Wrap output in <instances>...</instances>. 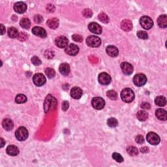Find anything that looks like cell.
Listing matches in <instances>:
<instances>
[{"label": "cell", "mask_w": 167, "mask_h": 167, "mask_svg": "<svg viewBox=\"0 0 167 167\" xmlns=\"http://www.w3.org/2000/svg\"><path fill=\"white\" fill-rule=\"evenodd\" d=\"M121 98L124 102L131 103L135 99V93L130 88H125L121 91Z\"/></svg>", "instance_id": "cell-1"}, {"label": "cell", "mask_w": 167, "mask_h": 167, "mask_svg": "<svg viewBox=\"0 0 167 167\" xmlns=\"http://www.w3.org/2000/svg\"><path fill=\"white\" fill-rule=\"evenodd\" d=\"M15 136L19 141H24L28 137V131L26 127H20L16 131Z\"/></svg>", "instance_id": "cell-2"}, {"label": "cell", "mask_w": 167, "mask_h": 167, "mask_svg": "<svg viewBox=\"0 0 167 167\" xmlns=\"http://www.w3.org/2000/svg\"><path fill=\"white\" fill-rule=\"evenodd\" d=\"M140 24L141 26L145 29H150L153 26V22L150 17L144 16L140 19Z\"/></svg>", "instance_id": "cell-3"}, {"label": "cell", "mask_w": 167, "mask_h": 167, "mask_svg": "<svg viewBox=\"0 0 167 167\" xmlns=\"http://www.w3.org/2000/svg\"><path fill=\"white\" fill-rule=\"evenodd\" d=\"M86 43L90 47L97 48L101 44V40L99 37L91 35L86 39Z\"/></svg>", "instance_id": "cell-4"}, {"label": "cell", "mask_w": 167, "mask_h": 167, "mask_svg": "<svg viewBox=\"0 0 167 167\" xmlns=\"http://www.w3.org/2000/svg\"><path fill=\"white\" fill-rule=\"evenodd\" d=\"M146 82H147V78L144 74H141V73L136 75L133 78V82L135 85L138 87L145 85Z\"/></svg>", "instance_id": "cell-5"}, {"label": "cell", "mask_w": 167, "mask_h": 167, "mask_svg": "<svg viewBox=\"0 0 167 167\" xmlns=\"http://www.w3.org/2000/svg\"><path fill=\"white\" fill-rule=\"evenodd\" d=\"M92 107L96 110L103 109L105 105V101L101 97H94L92 101Z\"/></svg>", "instance_id": "cell-6"}, {"label": "cell", "mask_w": 167, "mask_h": 167, "mask_svg": "<svg viewBox=\"0 0 167 167\" xmlns=\"http://www.w3.org/2000/svg\"><path fill=\"white\" fill-rule=\"evenodd\" d=\"M33 81L37 86H42L46 82V78L41 73H37L33 77Z\"/></svg>", "instance_id": "cell-7"}, {"label": "cell", "mask_w": 167, "mask_h": 167, "mask_svg": "<svg viewBox=\"0 0 167 167\" xmlns=\"http://www.w3.org/2000/svg\"><path fill=\"white\" fill-rule=\"evenodd\" d=\"M146 140L151 145H157L160 142V138L156 133L150 132L146 136Z\"/></svg>", "instance_id": "cell-8"}, {"label": "cell", "mask_w": 167, "mask_h": 167, "mask_svg": "<svg viewBox=\"0 0 167 167\" xmlns=\"http://www.w3.org/2000/svg\"><path fill=\"white\" fill-rule=\"evenodd\" d=\"M68 42H69V40H68L67 38L65 36L58 37L55 39V45H56L57 47L60 48V49L67 47L68 45Z\"/></svg>", "instance_id": "cell-9"}, {"label": "cell", "mask_w": 167, "mask_h": 167, "mask_svg": "<svg viewBox=\"0 0 167 167\" xmlns=\"http://www.w3.org/2000/svg\"><path fill=\"white\" fill-rule=\"evenodd\" d=\"M99 82L102 85H108L111 82L110 76L107 73H101L98 77Z\"/></svg>", "instance_id": "cell-10"}, {"label": "cell", "mask_w": 167, "mask_h": 167, "mask_svg": "<svg viewBox=\"0 0 167 167\" xmlns=\"http://www.w3.org/2000/svg\"><path fill=\"white\" fill-rule=\"evenodd\" d=\"M65 51L66 54L70 55H76L79 52V48L75 44H70L66 47Z\"/></svg>", "instance_id": "cell-11"}, {"label": "cell", "mask_w": 167, "mask_h": 167, "mask_svg": "<svg viewBox=\"0 0 167 167\" xmlns=\"http://www.w3.org/2000/svg\"><path fill=\"white\" fill-rule=\"evenodd\" d=\"M121 68L123 73L126 75H130L133 72V65L127 62H123L121 64Z\"/></svg>", "instance_id": "cell-12"}, {"label": "cell", "mask_w": 167, "mask_h": 167, "mask_svg": "<svg viewBox=\"0 0 167 167\" xmlns=\"http://www.w3.org/2000/svg\"><path fill=\"white\" fill-rule=\"evenodd\" d=\"M88 29L91 32L95 34H101L102 33V27L99 24L95 22H92L88 25Z\"/></svg>", "instance_id": "cell-13"}, {"label": "cell", "mask_w": 167, "mask_h": 167, "mask_svg": "<svg viewBox=\"0 0 167 167\" xmlns=\"http://www.w3.org/2000/svg\"><path fill=\"white\" fill-rule=\"evenodd\" d=\"M54 101H56L55 98L52 97L51 95L48 96L46 99V101H45V103H44V111H45V112H49L50 108L52 107L53 105H56V104L53 103V102H54Z\"/></svg>", "instance_id": "cell-14"}, {"label": "cell", "mask_w": 167, "mask_h": 167, "mask_svg": "<svg viewBox=\"0 0 167 167\" xmlns=\"http://www.w3.org/2000/svg\"><path fill=\"white\" fill-rule=\"evenodd\" d=\"M14 11L19 14H22L25 12L27 9V5L24 2H17L14 5Z\"/></svg>", "instance_id": "cell-15"}, {"label": "cell", "mask_w": 167, "mask_h": 167, "mask_svg": "<svg viewBox=\"0 0 167 167\" xmlns=\"http://www.w3.org/2000/svg\"><path fill=\"white\" fill-rule=\"evenodd\" d=\"M32 33L36 36H38L41 38H45L47 36V32L44 28L40 27H34L32 29Z\"/></svg>", "instance_id": "cell-16"}, {"label": "cell", "mask_w": 167, "mask_h": 167, "mask_svg": "<svg viewBox=\"0 0 167 167\" xmlns=\"http://www.w3.org/2000/svg\"><path fill=\"white\" fill-rule=\"evenodd\" d=\"M70 95L73 99H79L82 96V90L78 87H74L70 91Z\"/></svg>", "instance_id": "cell-17"}, {"label": "cell", "mask_w": 167, "mask_h": 167, "mask_svg": "<svg viewBox=\"0 0 167 167\" xmlns=\"http://www.w3.org/2000/svg\"><path fill=\"white\" fill-rule=\"evenodd\" d=\"M121 27L123 31H130L133 29V24L129 20H123L121 23Z\"/></svg>", "instance_id": "cell-18"}, {"label": "cell", "mask_w": 167, "mask_h": 167, "mask_svg": "<svg viewBox=\"0 0 167 167\" xmlns=\"http://www.w3.org/2000/svg\"><path fill=\"white\" fill-rule=\"evenodd\" d=\"M106 52L107 54L111 57H116L119 54V51L117 48L112 45H109L106 49Z\"/></svg>", "instance_id": "cell-19"}, {"label": "cell", "mask_w": 167, "mask_h": 167, "mask_svg": "<svg viewBox=\"0 0 167 167\" xmlns=\"http://www.w3.org/2000/svg\"><path fill=\"white\" fill-rule=\"evenodd\" d=\"M2 125H3V127L6 131H11L13 129L14 123L11 119L7 118L4 119L3 121H2Z\"/></svg>", "instance_id": "cell-20"}, {"label": "cell", "mask_w": 167, "mask_h": 167, "mask_svg": "<svg viewBox=\"0 0 167 167\" xmlns=\"http://www.w3.org/2000/svg\"><path fill=\"white\" fill-rule=\"evenodd\" d=\"M59 70H60V72L61 73V74L64 76H67L69 75L70 73L69 65L68 64H66V63H63V64H62L60 65Z\"/></svg>", "instance_id": "cell-21"}, {"label": "cell", "mask_w": 167, "mask_h": 167, "mask_svg": "<svg viewBox=\"0 0 167 167\" xmlns=\"http://www.w3.org/2000/svg\"><path fill=\"white\" fill-rule=\"evenodd\" d=\"M155 116L159 120L166 121L167 119V113L166 110L162 109V108H159L155 111Z\"/></svg>", "instance_id": "cell-22"}, {"label": "cell", "mask_w": 167, "mask_h": 167, "mask_svg": "<svg viewBox=\"0 0 167 167\" xmlns=\"http://www.w3.org/2000/svg\"><path fill=\"white\" fill-rule=\"evenodd\" d=\"M6 151L8 155L11 156H16L19 153V150L16 146L10 145L7 148Z\"/></svg>", "instance_id": "cell-23"}, {"label": "cell", "mask_w": 167, "mask_h": 167, "mask_svg": "<svg viewBox=\"0 0 167 167\" xmlns=\"http://www.w3.org/2000/svg\"><path fill=\"white\" fill-rule=\"evenodd\" d=\"M157 24L160 27H162V28H166L167 27V16L166 14L159 16L157 19Z\"/></svg>", "instance_id": "cell-24"}, {"label": "cell", "mask_w": 167, "mask_h": 167, "mask_svg": "<svg viewBox=\"0 0 167 167\" xmlns=\"http://www.w3.org/2000/svg\"><path fill=\"white\" fill-rule=\"evenodd\" d=\"M47 24L50 28L56 29L57 27L59 26V20L57 18H50L49 20H48Z\"/></svg>", "instance_id": "cell-25"}, {"label": "cell", "mask_w": 167, "mask_h": 167, "mask_svg": "<svg viewBox=\"0 0 167 167\" xmlns=\"http://www.w3.org/2000/svg\"><path fill=\"white\" fill-rule=\"evenodd\" d=\"M136 117L138 120L141 121H144L147 120L148 118V114L144 110H140L136 114Z\"/></svg>", "instance_id": "cell-26"}, {"label": "cell", "mask_w": 167, "mask_h": 167, "mask_svg": "<svg viewBox=\"0 0 167 167\" xmlns=\"http://www.w3.org/2000/svg\"><path fill=\"white\" fill-rule=\"evenodd\" d=\"M155 103L157 105L159 106V107H164L166 104V98L163 96H158L155 99Z\"/></svg>", "instance_id": "cell-27"}, {"label": "cell", "mask_w": 167, "mask_h": 167, "mask_svg": "<svg viewBox=\"0 0 167 167\" xmlns=\"http://www.w3.org/2000/svg\"><path fill=\"white\" fill-rule=\"evenodd\" d=\"M20 26L24 29H29L31 26V22L27 18H23L20 22Z\"/></svg>", "instance_id": "cell-28"}, {"label": "cell", "mask_w": 167, "mask_h": 167, "mask_svg": "<svg viewBox=\"0 0 167 167\" xmlns=\"http://www.w3.org/2000/svg\"><path fill=\"white\" fill-rule=\"evenodd\" d=\"M8 35L11 38H16L18 37V31L14 27H10L8 29Z\"/></svg>", "instance_id": "cell-29"}, {"label": "cell", "mask_w": 167, "mask_h": 167, "mask_svg": "<svg viewBox=\"0 0 167 167\" xmlns=\"http://www.w3.org/2000/svg\"><path fill=\"white\" fill-rule=\"evenodd\" d=\"M127 151L129 155L131 156L137 155L138 153V149L135 147H134V146H129V147H128L127 148Z\"/></svg>", "instance_id": "cell-30"}, {"label": "cell", "mask_w": 167, "mask_h": 167, "mask_svg": "<svg viewBox=\"0 0 167 167\" xmlns=\"http://www.w3.org/2000/svg\"><path fill=\"white\" fill-rule=\"evenodd\" d=\"M15 101H16V103L18 104L24 103L27 101V97L23 94H19L15 98Z\"/></svg>", "instance_id": "cell-31"}, {"label": "cell", "mask_w": 167, "mask_h": 167, "mask_svg": "<svg viewBox=\"0 0 167 167\" xmlns=\"http://www.w3.org/2000/svg\"><path fill=\"white\" fill-rule=\"evenodd\" d=\"M99 19L100 20V21L103 23L107 24L109 22V18L107 16V14L104 13V12H101V14H99L98 16Z\"/></svg>", "instance_id": "cell-32"}, {"label": "cell", "mask_w": 167, "mask_h": 167, "mask_svg": "<svg viewBox=\"0 0 167 167\" xmlns=\"http://www.w3.org/2000/svg\"><path fill=\"white\" fill-rule=\"evenodd\" d=\"M45 74L49 78H52L55 77V70L52 68H47L45 69Z\"/></svg>", "instance_id": "cell-33"}, {"label": "cell", "mask_w": 167, "mask_h": 167, "mask_svg": "<svg viewBox=\"0 0 167 167\" xmlns=\"http://www.w3.org/2000/svg\"><path fill=\"white\" fill-rule=\"evenodd\" d=\"M107 97L111 100H116L118 98V94L114 90H110L107 92Z\"/></svg>", "instance_id": "cell-34"}, {"label": "cell", "mask_w": 167, "mask_h": 167, "mask_svg": "<svg viewBox=\"0 0 167 167\" xmlns=\"http://www.w3.org/2000/svg\"><path fill=\"white\" fill-rule=\"evenodd\" d=\"M118 120L114 118H109L107 121V125L110 127H116L118 125Z\"/></svg>", "instance_id": "cell-35"}, {"label": "cell", "mask_w": 167, "mask_h": 167, "mask_svg": "<svg viewBox=\"0 0 167 167\" xmlns=\"http://www.w3.org/2000/svg\"><path fill=\"white\" fill-rule=\"evenodd\" d=\"M112 158L114 159V160L118 162V163H122L123 161V157L121 156L120 154H119L118 153H114L112 154Z\"/></svg>", "instance_id": "cell-36"}, {"label": "cell", "mask_w": 167, "mask_h": 167, "mask_svg": "<svg viewBox=\"0 0 167 167\" xmlns=\"http://www.w3.org/2000/svg\"><path fill=\"white\" fill-rule=\"evenodd\" d=\"M137 36L139 39L146 40L148 38V35L147 33L144 31H139L137 33Z\"/></svg>", "instance_id": "cell-37"}, {"label": "cell", "mask_w": 167, "mask_h": 167, "mask_svg": "<svg viewBox=\"0 0 167 167\" xmlns=\"http://www.w3.org/2000/svg\"><path fill=\"white\" fill-rule=\"evenodd\" d=\"M82 14L83 16L86 18H91L93 14L92 11L89 9H86L84 10Z\"/></svg>", "instance_id": "cell-38"}, {"label": "cell", "mask_w": 167, "mask_h": 167, "mask_svg": "<svg viewBox=\"0 0 167 167\" xmlns=\"http://www.w3.org/2000/svg\"><path fill=\"white\" fill-rule=\"evenodd\" d=\"M31 62L35 65H40L41 64V61L37 56H34L31 58Z\"/></svg>", "instance_id": "cell-39"}, {"label": "cell", "mask_w": 167, "mask_h": 167, "mask_svg": "<svg viewBox=\"0 0 167 167\" xmlns=\"http://www.w3.org/2000/svg\"><path fill=\"white\" fill-rule=\"evenodd\" d=\"M72 38L73 40H75V42H81L83 40V38L80 35H78V34H75L73 35L72 36Z\"/></svg>", "instance_id": "cell-40"}, {"label": "cell", "mask_w": 167, "mask_h": 167, "mask_svg": "<svg viewBox=\"0 0 167 167\" xmlns=\"http://www.w3.org/2000/svg\"><path fill=\"white\" fill-rule=\"evenodd\" d=\"M27 38H28V35L25 34V33H20L18 35V39L21 40V41H25L27 39Z\"/></svg>", "instance_id": "cell-41"}, {"label": "cell", "mask_w": 167, "mask_h": 167, "mask_svg": "<svg viewBox=\"0 0 167 167\" xmlns=\"http://www.w3.org/2000/svg\"><path fill=\"white\" fill-rule=\"evenodd\" d=\"M44 55L47 58H49V59H52V58H53V57H54V52L51 51V50H47L46 52H45Z\"/></svg>", "instance_id": "cell-42"}, {"label": "cell", "mask_w": 167, "mask_h": 167, "mask_svg": "<svg viewBox=\"0 0 167 167\" xmlns=\"http://www.w3.org/2000/svg\"><path fill=\"white\" fill-rule=\"evenodd\" d=\"M42 20H43V18L39 14H37L34 16V21L35 22H36V23L39 24L42 22Z\"/></svg>", "instance_id": "cell-43"}, {"label": "cell", "mask_w": 167, "mask_h": 167, "mask_svg": "<svg viewBox=\"0 0 167 167\" xmlns=\"http://www.w3.org/2000/svg\"><path fill=\"white\" fill-rule=\"evenodd\" d=\"M135 140L136 142H137L138 144H143L144 143V137L142 135H138V136H136V137L135 138Z\"/></svg>", "instance_id": "cell-44"}, {"label": "cell", "mask_w": 167, "mask_h": 167, "mask_svg": "<svg viewBox=\"0 0 167 167\" xmlns=\"http://www.w3.org/2000/svg\"><path fill=\"white\" fill-rule=\"evenodd\" d=\"M151 107V106L150 104L148 103H146V102H144L141 104V108H143V109H150Z\"/></svg>", "instance_id": "cell-45"}, {"label": "cell", "mask_w": 167, "mask_h": 167, "mask_svg": "<svg viewBox=\"0 0 167 167\" xmlns=\"http://www.w3.org/2000/svg\"><path fill=\"white\" fill-rule=\"evenodd\" d=\"M69 103L67 102V101H65L63 102L62 103V109L63 110H64V111H66L68 108H69Z\"/></svg>", "instance_id": "cell-46"}, {"label": "cell", "mask_w": 167, "mask_h": 167, "mask_svg": "<svg viewBox=\"0 0 167 167\" xmlns=\"http://www.w3.org/2000/svg\"><path fill=\"white\" fill-rule=\"evenodd\" d=\"M47 10L50 12H53L55 11V7L54 5H53L49 4V5H48L47 7Z\"/></svg>", "instance_id": "cell-47"}, {"label": "cell", "mask_w": 167, "mask_h": 167, "mask_svg": "<svg viewBox=\"0 0 167 167\" xmlns=\"http://www.w3.org/2000/svg\"><path fill=\"white\" fill-rule=\"evenodd\" d=\"M0 27H1V35H3L5 33V28L3 24L0 25Z\"/></svg>", "instance_id": "cell-48"}, {"label": "cell", "mask_w": 167, "mask_h": 167, "mask_svg": "<svg viewBox=\"0 0 167 167\" xmlns=\"http://www.w3.org/2000/svg\"><path fill=\"white\" fill-rule=\"evenodd\" d=\"M140 151H141L142 153H147L148 151V148H146V147L142 148L140 149Z\"/></svg>", "instance_id": "cell-49"}, {"label": "cell", "mask_w": 167, "mask_h": 167, "mask_svg": "<svg viewBox=\"0 0 167 167\" xmlns=\"http://www.w3.org/2000/svg\"><path fill=\"white\" fill-rule=\"evenodd\" d=\"M0 140H1V148H3L5 145V141L4 140V139L3 138H1Z\"/></svg>", "instance_id": "cell-50"}]
</instances>
